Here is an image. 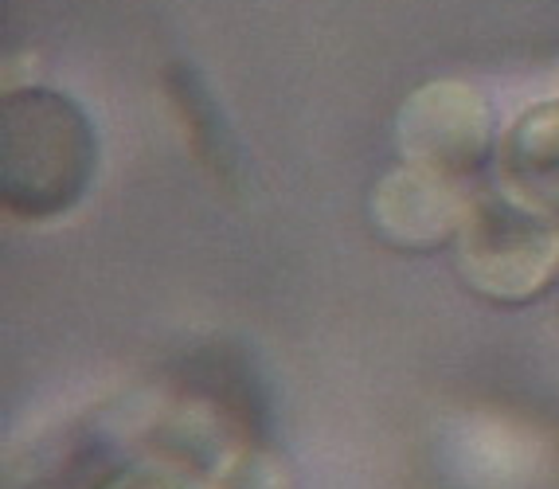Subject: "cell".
I'll use <instances>...</instances> for the list:
<instances>
[{
  "mask_svg": "<svg viewBox=\"0 0 559 489\" xmlns=\"http://www.w3.org/2000/svg\"><path fill=\"white\" fill-rule=\"evenodd\" d=\"M86 489H200L185 470H173L165 462H121L91 481Z\"/></svg>",
  "mask_w": 559,
  "mask_h": 489,
  "instance_id": "cell-6",
  "label": "cell"
},
{
  "mask_svg": "<svg viewBox=\"0 0 559 489\" xmlns=\"http://www.w3.org/2000/svg\"><path fill=\"white\" fill-rule=\"evenodd\" d=\"M469 196L474 192L403 160L400 169H392L376 184L368 216H372L376 236L388 247L407 254H430L454 247Z\"/></svg>",
  "mask_w": 559,
  "mask_h": 489,
  "instance_id": "cell-4",
  "label": "cell"
},
{
  "mask_svg": "<svg viewBox=\"0 0 559 489\" xmlns=\"http://www.w3.org/2000/svg\"><path fill=\"white\" fill-rule=\"evenodd\" d=\"M395 142L407 165L477 192L485 172H493L497 118L489 98L462 79H435L403 98L395 114Z\"/></svg>",
  "mask_w": 559,
  "mask_h": 489,
  "instance_id": "cell-3",
  "label": "cell"
},
{
  "mask_svg": "<svg viewBox=\"0 0 559 489\" xmlns=\"http://www.w3.org/2000/svg\"><path fill=\"white\" fill-rule=\"evenodd\" d=\"M454 271L489 306H532L559 286V219L481 184L454 236Z\"/></svg>",
  "mask_w": 559,
  "mask_h": 489,
  "instance_id": "cell-2",
  "label": "cell"
},
{
  "mask_svg": "<svg viewBox=\"0 0 559 489\" xmlns=\"http://www.w3.org/2000/svg\"><path fill=\"white\" fill-rule=\"evenodd\" d=\"M91 114L56 86H16L0 103V204L20 224L71 216L98 177Z\"/></svg>",
  "mask_w": 559,
  "mask_h": 489,
  "instance_id": "cell-1",
  "label": "cell"
},
{
  "mask_svg": "<svg viewBox=\"0 0 559 489\" xmlns=\"http://www.w3.org/2000/svg\"><path fill=\"white\" fill-rule=\"evenodd\" d=\"M493 184L521 204L559 219V98L528 106L501 133Z\"/></svg>",
  "mask_w": 559,
  "mask_h": 489,
  "instance_id": "cell-5",
  "label": "cell"
}]
</instances>
